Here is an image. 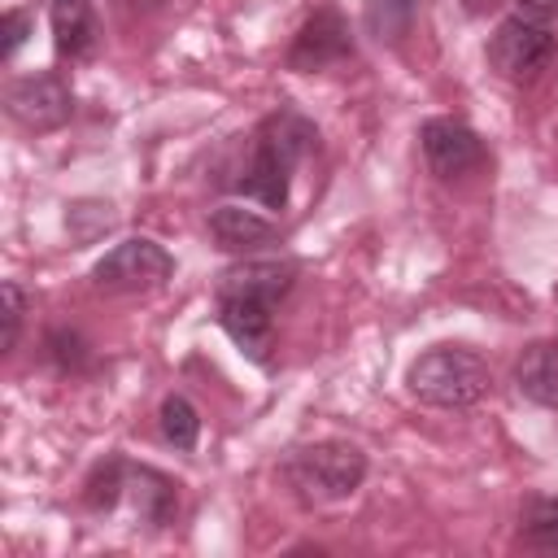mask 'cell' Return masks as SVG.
<instances>
[{
	"mask_svg": "<svg viewBox=\"0 0 558 558\" xmlns=\"http://www.w3.org/2000/svg\"><path fill=\"white\" fill-rule=\"evenodd\" d=\"M418 17V0H362V26L379 44H401Z\"/></svg>",
	"mask_w": 558,
	"mask_h": 558,
	"instance_id": "15",
	"label": "cell"
},
{
	"mask_svg": "<svg viewBox=\"0 0 558 558\" xmlns=\"http://www.w3.org/2000/svg\"><path fill=\"white\" fill-rule=\"evenodd\" d=\"M31 31H35V17H31L26 9H9V13L0 17V35H4V39H0V57L9 61V57L26 44V35H31Z\"/></svg>",
	"mask_w": 558,
	"mask_h": 558,
	"instance_id": "20",
	"label": "cell"
},
{
	"mask_svg": "<svg viewBox=\"0 0 558 558\" xmlns=\"http://www.w3.org/2000/svg\"><path fill=\"white\" fill-rule=\"evenodd\" d=\"M283 480L305 506H331L362 488L366 480V453L353 440H314L296 445L283 458Z\"/></svg>",
	"mask_w": 558,
	"mask_h": 558,
	"instance_id": "4",
	"label": "cell"
},
{
	"mask_svg": "<svg viewBox=\"0 0 558 558\" xmlns=\"http://www.w3.org/2000/svg\"><path fill=\"white\" fill-rule=\"evenodd\" d=\"M462 4H466L471 13H475V9H484V0H462Z\"/></svg>",
	"mask_w": 558,
	"mask_h": 558,
	"instance_id": "22",
	"label": "cell"
},
{
	"mask_svg": "<svg viewBox=\"0 0 558 558\" xmlns=\"http://www.w3.org/2000/svg\"><path fill=\"white\" fill-rule=\"evenodd\" d=\"M296 283L292 257H248L218 275V327L248 362L270 357L275 340V310Z\"/></svg>",
	"mask_w": 558,
	"mask_h": 558,
	"instance_id": "1",
	"label": "cell"
},
{
	"mask_svg": "<svg viewBox=\"0 0 558 558\" xmlns=\"http://www.w3.org/2000/svg\"><path fill=\"white\" fill-rule=\"evenodd\" d=\"M405 388L414 401L436 410H471L488 397V362L466 344H432L405 366Z\"/></svg>",
	"mask_w": 558,
	"mask_h": 558,
	"instance_id": "3",
	"label": "cell"
},
{
	"mask_svg": "<svg viewBox=\"0 0 558 558\" xmlns=\"http://www.w3.org/2000/svg\"><path fill=\"white\" fill-rule=\"evenodd\" d=\"M48 353H52V362H57L61 371H78V366L87 362V344H83L78 331H52V336H48Z\"/></svg>",
	"mask_w": 558,
	"mask_h": 558,
	"instance_id": "19",
	"label": "cell"
},
{
	"mask_svg": "<svg viewBox=\"0 0 558 558\" xmlns=\"http://www.w3.org/2000/svg\"><path fill=\"white\" fill-rule=\"evenodd\" d=\"M126 497L135 501V514L153 527H166L179 510V484L153 466H135L126 462Z\"/></svg>",
	"mask_w": 558,
	"mask_h": 558,
	"instance_id": "12",
	"label": "cell"
},
{
	"mask_svg": "<svg viewBox=\"0 0 558 558\" xmlns=\"http://www.w3.org/2000/svg\"><path fill=\"white\" fill-rule=\"evenodd\" d=\"M418 144L436 179H462L484 161V140L462 118H427L418 126Z\"/></svg>",
	"mask_w": 558,
	"mask_h": 558,
	"instance_id": "9",
	"label": "cell"
},
{
	"mask_svg": "<svg viewBox=\"0 0 558 558\" xmlns=\"http://www.w3.org/2000/svg\"><path fill=\"white\" fill-rule=\"evenodd\" d=\"M209 235L227 253H257V248H266L279 235V227L266 214H257V209L218 205V209H209Z\"/></svg>",
	"mask_w": 558,
	"mask_h": 558,
	"instance_id": "10",
	"label": "cell"
},
{
	"mask_svg": "<svg viewBox=\"0 0 558 558\" xmlns=\"http://www.w3.org/2000/svg\"><path fill=\"white\" fill-rule=\"evenodd\" d=\"M514 384L532 405L558 410V340H536L514 362Z\"/></svg>",
	"mask_w": 558,
	"mask_h": 558,
	"instance_id": "13",
	"label": "cell"
},
{
	"mask_svg": "<svg viewBox=\"0 0 558 558\" xmlns=\"http://www.w3.org/2000/svg\"><path fill=\"white\" fill-rule=\"evenodd\" d=\"M157 418H161V436H166L174 449H183V453L196 449V440H201V414H196V405H192L183 392H170V397L161 401Z\"/></svg>",
	"mask_w": 558,
	"mask_h": 558,
	"instance_id": "17",
	"label": "cell"
},
{
	"mask_svg": "<svg viewBox=\"0 0 558 558\" xmlns=\"http://www.w3.org/2000/svg\"><path fill=\"white\" fill-rule=\"evenodd\" d=\"M170 275H174V257L148 235H131L113 244L92 266V283L100 292H148V288H161Z\"/></svg>",
	"mask_w": 558,
	"mask_h": 558,
	"instance_id": "6",
	"label": "cell"
},
{
	"mask_svg": "<svg viewBox=\"0 0 558 558\" xmlns=\"http://www.w3.org/2000/svg\"><path fill=\"white\" fill-rule=\"evenodd\" d=\"M4 109L26 131H57L74 113V92H70L65 74L35 70V74H22L4 87Z\"/></svg>",
	"mask_w": 558,
	"mask_h": 558,
	"instance_id": "7",
	"label": "cell"
},
{
	"mask_svg": "<svg viewBox=\"0 0 558 558\" xmlns=\"http://www.w3.org/2000/svg\"><path fill=\"white\" fill-rule=\"evenodd\" d=\"M554 52H558V35L549 31V22H532V17H519V13L501 17L497 31L488 35V48H484L488 65L510 83L536 78L554 61Z\"/></svg>",
	"mask_w": 558,
	"mask_h": 558,
	"instance_id": "5",
	"label": "cell"
},
{
	"mask_svg": "<svg viewBox=\"0 0 558 558\" xmlns=\"http://www.w3.org/2000/svg\"><path fill=\"white\" fill-rule=\"evenodd\" d=\"M349 57H353L349 22H344L336 9H314V13L305 17V26L292 35L288 70H296V74H314V70H327V65L349 61Z\"/></svg>",
	"mask_w": 558,
	"mask_h": 558,
	"instance_id": "8",
	"label": "cell"
},
{
	"mask_svg": "<svg viewBox=\"0 0 558 558\" xmlns=\"http://www.w3.org/2000/svg\"><path fill=\"white\" fill-rule=\"evenodd\" d=\"M0 296H4V353H9V349H17V336H22L26 292H22V283H17V279H4Z\"/></svg>",
	"mask_w": 558,
	"mask_h": 558,
	"instance_id": "18",
	"label": "cell"
},
{
	"mask_svg": "<svg viewBox=\"0 0 558 558\" xmlns=\"http://www.w3.org/2000/svg\"><path fill=\"white\" fill-rule=\"evenodd\" d=\"M48 22H52V44L61 57L83 61L100 44V22L92 0H48Z\"/></svg>",
	"mask_w": 558,
	"mask_h": 558,
	"instance_id": "11",
	"label": "cell"
},
{
	"mask_svg": "<svg viewBox=\"0 0 558 558\" xmlns=\"http://www.w3.org/2000/svg\"><path fill=\"white\" fill-rule=\"evenodd\" d=\"M519 541L536 554H558V497L532 493L519 506Z\"/></svg>",
	"mask_w": 558,
	"mask_h": 558,
	"instance_id": "14",
	"label": "cell"
},
{
	"mask_svg": "<svg viewBox=\"0 0 558 558\" xmlns=\"http://www.w3.org/2000/svg\"><path fill=\"white\" fill-rule=\"evenodd\" d=\"M519 17H532V22H549L558 17V0H514Z\"/></svg>",
	"mask_w": 558,
	"mask_h": 558,
	"instance_id": "21",
	"label": "cell"
},
{
	"mask_svg": "<svg viewBox=\"0 0 558 558\" xmlns=\"http://www.w3.org/2000/svg\"><path fill=\"white\" fill-rule=\"evenodd\" d=\"M314 148H318V126L296 109H275L270 118L257 122L248 166L227 187L244 201H257L262 209H283L292 192V174Z\"/></svg>",
	"mask_w": 558,
	"mask_h": 558,
	"instance_id": "2",
	"label": "cell"
},
{
	"mask_svg": "<svg viewBox=\"0 0 558 558\" xmlns=\"http://www.w3.org/2000/svg\"><path fill=\"white\" fill-rule=\"evenodd\" d=\"M122 497H126V458L113 453V458L92 466V475L83 484V501H87V510L109 514V510H118Z\"/></svg>",
	"mask_w": 558,
	"mask_h": 558,
	"instance_id": "16",
	"label": "cell"
}]
</instances>
